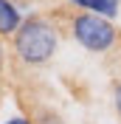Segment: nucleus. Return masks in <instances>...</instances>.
I'll return each instance as SVG.
<instances>
[{
    "instance_id": "f257e3e1",
    "label": "nucleus",
    "mask_w": 121,
    "mask_h": 124,
    "mask_svg": "<svg viewBox=\"0 0 121 124\" xmlns=\"http://www.w3.org/2000/svg\"><path fill=\"white\" fill-rule=\"evenodd\" d=\"M56 51V28L42 17H28L14 34V54L25 65H42Z\"/></svg>"
},
{
    "instance_id": "f03ea898",
    "label": "nucleus",
    "mask_w": 121,
    "mask_h": 124,
    "mask_svg": "<svg viewBox=\"0 0 121 124\" xmlns=\"http://www.w3.org/2000/svg\"><path fill=\"white\" fill-rule=\"evenodd\" d=\"M70 28H73L76 42L82 48H87V51H110V48L115 45V37H118L115 25L110 23L107 17L90 14V11L76 14Z\"/></svg>"
},
{
    "instance_id": "7ed1b4c3",
    "label": "nucleus",
    "mask_w": 121,
    "mask_h": 124,
    "mask_svg": "<svg viewBox=\"0 0 121 124\" xmlns=\"http://www.w3.org/2000/svg\"><path fill=\"white\" fill-rule=\"evenodd\" d=\"M23 25V17H20V8L11 3V0H0V37H14L17 28Z\"/></svg>"
},
{
    "instance_id": "20e7f679",
    "label": "nucleus",
    "mask_w": 121,
    "mask_h": 124,
    "mask_svg": "<svg viewBox=\"0 0 121 124\" xmlns=\"http://www.w3.org/2000/svg\"><path fill=\"white\" fill-rule=\"evenodd\" d=\"M73 6L79 8H87L90 14H98V17H115L118 14V0H70Z\"/></svg>"
},
{
    "instance_id": "39448f33",
    "label": "nucleus",
    "mask_w": 121,
    "mask_h": 124,
    "mask_svg": "<svg viewBox=\"0 0 121 124\" xmlns=\"http://www.w3.org/2000/svg\"><path fill=\"white\" fill-rule=\"evenodd\" d=\"M34 124H65V121H62L56 113H51V110H42V113L37 116V121H34Z\"/></svg>"
},
{
    "instance_id": "423d86ee",
    "label": "nucleus",
    "mask_w": 121,
    "mask_h": 124,
    "mask_svg": "<svg viewBox=\"0 0 121 124\" xmlns=\"http://www.w3.org/2000/svg\"><path fill=\"white\" fill-rule=\"evenodd\" d=\"M113 101H115V113L121 116V79L115 82V90H113Z\"/></svg>"
},
{
    "instance_id": "0eeeda50",
    "label": "nucleus",
    "mask_w": 121,
    "mask_h": 124,
    "mask_svg": "<svg viewBox=\"0 0 121 124\" xmlns=\"http://www.w3.org/2000/svg\"><path fill=\"white\" fill-rule=\"evenodd\" d=\"M3 124H34L31 118H25V116H11L8 121H3Z\"/></svg>"
},
{
    "instance_id": "6e6552de",
    "label": "nucleus",
    "mask_w": 121,
    "mask_h": 124,
    "mask_svg": "<svg viewBox=\"0 0 121 124\" xmlns=\"http://www.w3.org/2000/svg\"><path fill=\"white\" fill-rule=\"evenodd\" d=\"M0 68H3V48H0Z\"/></svg>"
}]
</instances>
